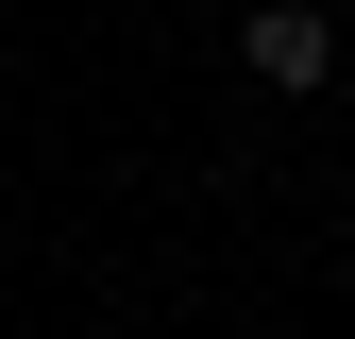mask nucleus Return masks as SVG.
Listing matches in <instances>:
<instances>
[{"label": "nucleus", "mask_w": 355, "mask_h": 339, "mask_svg": "<svg viewBox=\"0 0 355 339\" xmlns=\"http://www.w3.org/2000/svg\"><path fill=\"white\" fill-rule=\"evenodd\" d=\"M237 51H254V85H322V68H338V17H304V0H254V17H237Z\"/></svg>", "instance_id": "obj_1"}]
</instances>
